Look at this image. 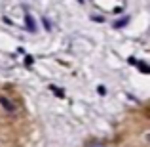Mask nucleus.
<instances>
[{
    "instance_id": "nucleus-6",
    "label": "nucleus",
    "mask_w": 150,
    "mask_h": 147,
    "mask_svg": "<svg viewBox=\"0 0 150 147\" xmlns=\"http://www.w3.org/2000/svg\"><path fill=\"white\" fill-rule=\"evenodd\" d=\"M88 147H105V145H101V143H89Z\"/></svg>"
},
{
    "instance_id": "nucleus-1",
    "label": "nucleus",
    "mask_w": 150,
    "mask_h": 147,
    "mask_svg": "<svg viewBox=\"0 0 150 147\" xmlns=\"http://www.w3.org/2000/svg\"><path fill=\"white\" fill-rule=\"evenodd\" d=\"M0 105H2L4 109L8 111V113H13V111H15V105H13V103H11L6 96H0Z\"/></svg>"
},
{
    "instance_id": "nucleus-5",
    "label": "nucleus",
    "mask_w": 150,
    "mask_h": 147,
    "mask_svg": "<svg viewBox=\"0 0 150 147\" xmlns=\"http://www.w3.org/2000/svg\"><path fill=\"white\" fill-rule=\"evenodd\" d=\"M97 92H99V94H101V96H103V94H106V90H105V86H99V88H97Z\"/></svg>"
},
{
    "instance_id": "nucleus-3",
    "label": "nucleus",
    "mask_w": 150,
    "mask_h": 147,
    "mask_svg": "<svg viewBox=\"0 0 150 147\" xmlns=\"http://www.w3.org/2000/svg\"><path fill=\"white\" fill-rule=\"evenodd\" d=\"M25 21H27V27H29V31H33V33H34V31H36V25L33 23V17H30V15H27Z\"/></svg>"
},
{
    "instance_id": "nucleus-4",
    "label": "nucleus",
    "mask_w": 150,
    "mask_h": 147,
    "mask_svg": "<svg viewBox=\"0 0 150 147\" xmlns=\"http://www.w3.org/2000/svg\"><path fill=\"white\" fill-rule=\"evenodd\" d=\"M50 88H51V92H53V94H55V96H59V98H63V96H65V94H63V90H59V88H55V86H50Z\"/></svg>"
},
{
    "instance_id": "nucleus-2",
    "label": "nucleus",
    "mask_w": 150,
    "mask_h": 147,
    "mask_svg": "<svg viewBox=\"0 0 150 147\" xmlns=\"http://www.w3.org/2000/svg\"><path fill=\"white\" fill-rule=\"evenodd\" d=\"M127 61L131 63V65H137V67H139L141 71H143V73H150V69H148V65H146V63H143V61H137L135 57H129Z\"/></svg>"
}]
</instances>
